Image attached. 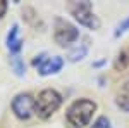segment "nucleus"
<instances>
[{
	"label": "nucleus",
	"mask_w": 129,
	"mask_h": 128,
	"mask_svg": "<svg viewBox=\"0 0 129 128\" xmlns=\"http://www.w3.org/2000/svg\"><path fill=\"white\" fill-rule=\"evenodd\" d=\"M89 128H112V125H110V119L107 116H100Z\"/></svg>",
	"instance_id": "obj_12"
},
{
	"label": "nucleus",
	"mask_w": 129,
	"mask_h": 128,
	"mask_svg": "<svg viewBox=\"0 0 129 128\" xmlns=\"http://www.w3.org/2000/svg\"><path fill=\"white\" fill-rule=\"evenodd\" d=\"M114 66H115V69H117V71H124V69L129 68V47L122 49L119 54H117Z\"/></svg>",
	"instance_id": "obj_8"
},
{
	"label": "nucleus",
	"mask_w": 129,
	"mask_h": 128,
	"mask_svg": "<svg viewBox=\"0 0 129 128\" xmlns=\"http://www.w3.org/2000/svg\"><path fill=\"white\" fill-rule=\"evenodd\" d=\"M10 64H12V68H14V71H16L17 76H24L26 66H24V61L21 59L19 56H12V57H10Z\"/></svg>",
	"instance_id": "obj_10"
},
{
	"label": "nucleus",
	"mask_w": 129,
	"mask_h": 128,
	"mask_svg": "<svg viewBox=\"0 0 129 128\" xmlns=\"http://www.w3.org/2000/svg\"><path fill=\"white\" fill-rule=\"evenodd\" d=\"M67 9L81 26H86L88 30L100 28V19L98 16H95V12L91 9V2H69Z\"/></svg>",
	"instance_id": "obj_3"
},
{
	"label": "nucleus",
	"mask_w": 129,
	"mask_h": 128,
	"mask_svg": "<svg viewBox=\"0 0 129 128\" xmlns=\"http://www.w3.org/2000/svg\"><path fill=\"white\" fill-rule=\"evenodd\" d=\"M127 30H129V17H126L124 21H120V24L117 26V30H115V33H114V35H115V38H119L120 35H124Z\"/></svg>",
	"instance_id": "obj_13"
},
{
	"label": "nucleus",
	"mask_w": 129,
	"mask_h": 128,
	"mask_svg": "<svg viewBox=\"0 0 129 128\" xmlns=\"http://www.w3.org/2000/svg\"><path fill=\"white\" fill-rule=\"evenodd\" d=\"M7 49L14 56H17L21 52V49H22V38H21V31H19V26L17 24H14L10 28L9 35H7Z\"/></svg>",
	"instance_id": "obj_7"
},
{
	"label": "nucleus",
	"mask_w": 129,
	"mask_h": 128,
	"mask_svg": "<svg viewBox=\"0 0 129 128\" xmlns=\"http://www.w3.org/2000/svg\"><path fill=\"white\" fill-rule=\"evenodd\" d=\"M96 111V102L89 99H78L67 107L66 119L72 128H84L89 125Z\"/></svg>",
	"instance_id": "obj_1"
},
{
	"label": "nucleus",
	"mask_w": 129,
	"mask_h": 128,
	"mask_svg": "<svg viewBox=\"0 0 129 128\" xmlns=\"http://www.w3.org/2000/svg\"><path fill=\"white\" fill-rule=\"evenodd\" d=\"M124 94H129V81L124 85Z\"/></svg>",
	"instance_id": "obj_16"
},
{
	"label": "nucleus",
	"mask_w": 129,
	"mask_h": 128,
	"mask_svg": "<svg viewBox=\"0 0 129 128\" xmlns=\"http://www.w3.org/2000/svg\"><path fill=\"white\" fill-rule=\"evenodd\" d=\"M89 42L88 40H84V43L81 45V47H76V49H72L69 52V61H72V62H76V61H81L84 56H86V52H88V45Z\"/></svg>",
	"instance_id": "obj_9"
},
{
	"label": "nucleus",
	"mask_w": 129,
	"mask_h": 128,
	"mask_svg": "<svg viewBox=\"0 0 129 128\" xmlns=\"http://www.w3.org/2000/svg\"><path fill=\"white\" fill-rule=\"evenodd\" d=\"M10 107H12V113L16 114V118L29 119L36 111V99L31 94H19L14 97Z\"/></svg>",
	"instance_id": "obj_5"
},
{
	"label": "nucleus",
	"mask_w": 129,
	"mask_h": 128,
	"mask_svg": "<svg viewBox=\"0 0 129 128\" xmlns=\"http://www.w3.org/2000/svg\"><path fill=\"white\" fill-rule=\"evenodd\" d=\"M53 38L60 47H69L79 38V30L64 19H55V31H53Z\"/></svg>",
	"instance_id": "obj_4"
},
{
	"label": "nucleus",
	"mask_w": 129,
	"mask_h": 128,
	"mask_svg": "<svg viewBox=\"0 0 129 128\" xmlns=\"http://www.w3.org/2000/svg\"><path fill=\"white\" fill-rule=\"evenodd\" d=\"M62 106V95L53 88H45L41 90L36 97V111L35 114H38L41 119H48L53 113H57L59 107Z\"/></svg>",
	"instance_id": "obj_2"
},
{
	"label": "nucleus",
	"mask_w": 129,
	"mask_h": 128,
	"mask_svg": "<svg viewBox=\"0 0 129 128\" xmlns=\"http://www.w3.org/2000/svg\"><path fill=\"white\" fill-rule=\"evenodd\" d=\"M7 7H9V5H7V2H5V0H0V19L5 16V12H7Z\"/></svg>",
	"instance_id": "obj_15"
},
{
	"label": "nucleus",
	"mask_w": 129,
	"mask_h": 128,
	"mask_svg": "<svg viewBox=\"0 0 129 128\" xmlns=\"http://www.w3.org/2000/svg\"><path fill=\"white\" fill-rule=\"evenodd\" d=\"M115 104H117L124 113H129V94H119L117 99H115Z\"/></svg>",
	"instance_id": "obj_11"
},
{
	"label": "nucleus",
	"mask_w": 129,
	"mask_h": 128,
	"mask_svg": "<svg viewBox=\"0 0 129 128\" xmlns=\"http://www.w3.org/2000/svg\"><path fill=\"white\" fill-rule=\"evenodd\" d=\"M62 66H64V59L60 56H52V57L48 56L45 59V62L38 68V73H40L41 76H50V75L59 73L60 69H62Z\"/></svg>",
	"instance_id": "obj_6"
},
{
	"label": "nucleus",
	"mask_w": 129,
	"mask_h": 128,
	"mask_svg": "<svg viewBox=\"0 0 129 128\" xmlns=\"http://www.w3.org/2000/svg\"><path fill=\"white\" fill-rule=\"evenodd\" d=\"M47 57H48L47 54H40V56H36V59H33V66H35V68H40L41 64L45 62Z\"/></svg>",
	"instance_id": "obj_14"
}]
</instances>
